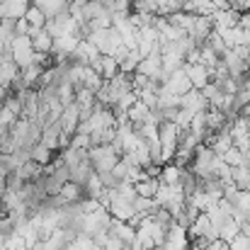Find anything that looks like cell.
I'll list each match as a JSON object with an SVG mask.
<instances>
[{
    "instance_id": "obj_1",
    "label": "cell",
    "mask_w": 250,
    "mask_h": 250,
    "mask_svg": "<svg viewBox=\"0 0 250 250\" xmlns=\"http://www.w3.org/2000/svg\"><path fill=\"white\" fill-rule=\"evenodd\" d=\"M87 158H90V163L95 167V172H107V170H112L119 163L122 153L112 144H102V146H92L87 151Z\"/></svg>"
},
{
    "instance_id": "obj_2",
    "label": "cell",
    "mask_w": 250,
    "mask_h": 250,
    "mask_svg": "<svg viewBox=\"0 0 250 250\" xmlns=\"http://www.w3.org/2000/svg\"><path fill=\"white\" fill-rule=\"evenodd\" d=\"M102 54H109V56H114V51L124 44V39H122V32L112 24V27H107V29H97V32H92L90 37H87Z\"/></svg>"
},
{
    "instance_id": "obj_3",
    "label": "cell",
    "mask_w": 250,
    "mask_h": 250,
    "mask_svg": "<svg viewBox=\"0 0 250 250\" xmlns=\"http://www.w3.org/2000/svg\"><path fill=\"white\" fill-rule=\"evenodd\" d=\"M163 87H166V92H170V95H185V92H189L194 85H192V81H189V76H187V71L182 68V71H177L175 76H170L166 83H163Z\"/></svg>"
},
{
    "instance_id": "obj_4",
    "label": "cell",
    "mask_w": 250,
    "mask_h": 250,
    "mask_svg": "<svg viewBox=\"0 0 250 250\" xmlns=\"http://www.w3.org/2000/svg\"><path fill=\"white\" fill-rule=\"evenodd\" d=\"M185 71H187L189 81H192V85H194L197 90H202L207 83H211V71H209V66H204L202 61H197V63H185Z\"/></svg>"
},
{
    "instance_id": "obj_5",
    "label": "cell",
    "mask_w": 250,
    "mask_h": 250,
    "mask_svg": "<svg viewBox=\"0 0 250 250\" xmlns=\"http://www.w3.org/2000/svg\"><path fill=\"white\" fill-rule=\"evenodd\" d=\"M32 49L37 51V54H51V49H54V37H51V32L44 27V29H32Z\"/></svg>"
},
{
    "instance_id": "obj_6",
    "label": "cell",
    "mask_w": 250,
    "mask_h": 250,
    "mask_svg": "<svg viewBox=\"0 0 250 250\" xmlns=\"http://www.w3.org/2000/svg\"><path fill=\"white\" fill-rule=\"evenodd\" d=\"M126 119H129V122H148V119H151V107L139 97V100L126 109Z\"/></svg>"
},
{
    "instance_id": "obj_7",
    "label": "cell",
    "mask_w": 250,
    "mask_h": 250,
    "mask_svg": "<svg viewBox=\"0 0 250 250\" xmlns=\"http://www.w3.org/2000/svg\"><path fill=\"white\" fill-rule=\"evenodd\" d=\"M97 73H100L104 81L114 78V76L119 73V61H117L114 56H109V54H102V59H100V66H97Z\"/></svg>"
},
{
    "instance_id": "obj_8",
    "label": "cell",
    "mask_w": 250,
    "mask_h": 250,
    "mask_svg": "<svg viewBox=\"0 0 250 250\" xmlns=\"http://www.w3.org/2000/svg\"><path fill=\"white\" fill-rule=\"evenodd\" d=\"M92 172H95V167H92V163H90V158H83L76 167H71V180L78 182V185H85V182L90 180Z\"/></svg>"
},
{
    "instance_id": "obj_9",
    "label": "cell",
    "mask_w": 250,
    "mask_h": 250,
    "mask_svg": "<svg viewBox=\"0 0 250 250\" xmlns=\"http://www.w3.org/2000/svg\"><path fill=\"white\" fill-rule=\"evenodd\" d=\"M61 197H63L66 202H81V199H85V187L78 185V182H73V180H68V182L61 187Z\"/></svg>"
},
{
    "instance_id": "obj_10",
    "label": "cell",
    "mask_w": 250,
    "mask_h": 250,
    "mask_svg": "<svg viewBox=\"0 0 250 250\" xmlns=\"http://www.w3.org/2000/svg\"><path fill=\"white\" fill-rule=\"evenodd\" d=\"M24 20L32 24V29H44V27H46V22H49V17H46V15H44L34 2H32V5H29V10L24 12Z\"/></svg>"
},
{
    "instance_id": "obj_11",
    "label": "cell",
    "mask_w": 250,
    "mask_h": 250,
    "mask_svg": "<svg viewBox=\"0 0 250 250\" xmlns=\"http://www.w3.org/2000/svg\"><path fill=\"white\" fill-rule=\"evenodd\" d=\"M29 156H32V161H37V163H42V166H46V163H51L56 156H59V151H51V148H46L42 141L29 151Z\"/></svg>"
},
{
    "instance_id": "obj_12",
    "label": "cell",
    "mask_w": 250,
    "mask_h": 250,
    "mask_svg": "<svg viewBox=\"0 0 250 250\" xmlns=\"http://www.w3.org/2000/svg\"><path fill=\"white\" fill-rule=\"evenodd\" d=\"M71 148H90V134H83V131H76L71 136Z\"/></svg>"
},
{
    "instance_id": "obj_13",
    "label": "cell",
    "mask_w": 250,
    "mask_h": 250,
    "mask_svg": "<svg viewBox=\"0 0 250 250\" xmlns=\"http://www.w3.org/2000/svg\"><path fill=\"white\" fill-rule=\"evenodd\" d=\"M15 32H17V34H32V24H29L24 17H20V20H17V27H15Z\"/></svg>"
},
{
    "instance_id": "obj_14",
    "label": "cell",
    "mask_w": 250,
    "mask_h": 250,
    "mask_svg": "<svg viewBox=\"0 0 250 250\" xmlns=\"http://www.w3.org/2000/svg\"><path fill=\"white\" fill-rule=\"evenodd\" d=\"M153 2H156V5H158V10H161V7H163V5H166L167 0H153Z\"/></svg>"
}]
</instances>
